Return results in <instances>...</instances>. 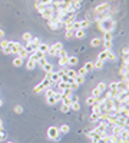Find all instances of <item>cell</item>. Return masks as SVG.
I'll return each instance as SVG.
<instances>
[{
  "mask_svg": "<svg viewBox=\"0 0 129 143\" xmlns=\"http://www.w3.org/2000/svg\"><path fill=\"white\" fill-rule=\"evenodd\" d=\"M72 6L75 10H79L82 7V0H72Z\"/></svg>",
  "mask_w": 129,
  "mask_h": 143,
  "instance_id": "d4e9b609",
  "label": "cell"
},
{
  "mask_svg": "<svg viewBox=\"0 0 129 143\" xmlns=\"http://www.w3.org/2000/svg\"><path fill=\"white\" fill-rule=\"evenodd\" d=\"M53 13H55V9L52 7V6H47V7H46V10H43L40 14H42V17H43V19L49 20V19L52 17V14H53Z\"/></svg>",
  "mask_w": 129,
  "mask_h": 143,
  "instance_id": "5b68a950",
  "label": "cell"
},
{
  "mask_svg": "<svg viewBox=\"0 0 129 143\" xmlns=\"http://www.w3.org/2000/svg\"><path fill=\"white\" fill-rule=\"evenodd\" d=\"M93 103H96V99H95V97L89 96L88 99H86V105H88V106H92Z\"/></svg>",
  "mask_w": 129,
  "mask_h": 143,
  "instance_id": "b9f144b4",
  "label": "cell"
},
{
  "mask_svg": "<svg viewBox=\"0 0 129 143\" xmlns=\"http://www.w3.org/2000/svg\"><path fill=\"white\" fill-rule=\"evenodd\" d=\"M37 63L42 66V67H43V66H45L46 63H47V59H46V57H42V59H39V60H37Z\"/></svg>",
  "mask_w": 129,
  "mask_h": 143,
  "instance_id": "bcb514c9",
  "label": "cell"
},
{
  "mask_svg": "<svg viewBox=\"0 0 129 143\" xmlns=\"http://www.w3.org/2000/svg\"><path fill=\"white\" fill-rule=\"evenodd\" d=\"M78 62H79V59L76 56H69V60H67V66H75V65H78Z\"/></svg>",
  "mask_w": 129,
  "mask_h": 143,
  "instance_id": "5bb4252c",
  "label": "cell"
},
{
  "mask_svg": "<svg viewBox=\"0 0 129 143\" xmlns=\"http://www.w3.org/2000/svg\"><path fill=\"white\" fill-rule=\"evenodd\" d=\"M42 4H46V6H52V0H39Z\"/></svg>",
  "mask_w": 129,
  "mask_h": 143,
  "instance_id": "f5cc1de1",
  "label": "cell"
},
{
  "mask_svg": "<svg viewBox=\"0 0 129 143\" xmlns=\"http://www.w3.org/2000/svg\"><path fill=\"white\" fill-rule=\"evenodd\" d=\"M90 120H92V122H99V115L92 113V115H90Z\"/></svg>",
  "mask_w": 129,
  "mask_h": 143,
  "instance_id": "7dc6e473",
  "label": "cell"
},
{
  "mask_svg": "<svg viewBox=\"0 0 129 143\" xmlns=\"http://www.w3.org/2000/svg\"><path fill=\"white\" fill-rule=\"evenodd\" d=\"M59 135H60L59 127H56V126H50V127L47 129V138L50 139V140L57 142V140H59Z\"/></svg>",
  "mask_w": 129,
  "mask_h": 143,
  "instance_id": "7a4b0ae2",
  "label": "cell"
},
{
  "mask_svg": "<svg viewBox=\"0 0 129 143\" xmlns=\"http://www.w3.org/2000/svg\"><path fill=\"white\" fill-rule=\"evenodd\" d=\"M100 95H102V93H100V90L98 89V87H95V89L92 90V97H95V99H98V97H100Z\"/></svg>",
  "mask_w": 129,
  "mask_h": 143,
  "instance_id": "8d00e7d4",
  "label": "cell"
},
{
  "mask_svg": "<svg viewBox=\"0 0 129 143\" xmlns=\"http://www.w3.org/2000/svg\"><path fill=\"white\" fill-rule=\"evenodd\" d=\"M46 102H47L49 106H55L57 103V100L55 99V96H49V97H46Z\"/></svg>",
  "mask_w": 129,
  "mask_h": 143,
  "instance_id": "484cf974",
  "label": "cell"
},
{
  "mask_svg": "<svg viewBox=\"0 0 129 143\" xmlns=\"http://www.w3.org/2000/svg\"><path fill=\"white\" fill-rule=\"evenodd\" d=\"M2 106H3V102H2V99H0V107H2Z\"/></svg>",
  "mask_w": 129,
  "mask_h": 143,
  "instance_id": "94428289",
  "label": "cell"
},
{
  "mask_svg": "<svg viewBox=\"0 0 129 143\" xmlns=\"http://www.w3.org/2000/svg\"><path fill=\"white\" fill-rule=\"evenodd\" d=\"M37 50H40V52H43V53H47V50H49V44L47 43H40L37 46Z\"/></svg>",
  "mask_w": 129,
  "mask_h": 143,
  "instance_id": "44dd1931",
  "label": "cell"
},
{
  "mask_svg": "<svg viewBox=\"0 0 129 143\" xmlns=\"http://www.w3.org/2000/svg\"><path fill=\"white\" fill-rule=\"evenodd\" d=\"M46 95V97H49V96H53L55 95V90L52 89V87H47V89H45V92H43Z\"/></svg>",
  "mask_w": 129,
  "mask_h": 143,
  "instance_id": "74e56055",
  "label": "cell"
},
{
  "mask_svg": "<svg viewBox=\"0 0 129 143\" xmlns=\"http://www.w3.org/2000/svg\"><path fill=\"white\" fill-rule=\"evenodd\" d=\"M118 115H119V116H122V117H126V119H128V117H129V110H128V107H122L121 110L118 112Z\"/></svg>",
  "mask_w": 129,
  "mask_h": 143,
  "instance_id": "e0dca14e",
  "label": "cell"
},
{
  "mask_svg": "<svg viewBox=\"0 0 129 143\" xmlns=\"http://www.w3.org/2000/svg\"><path fill=\"white\" fill-rule=\"evenodd\" d=\"M69 110H70V106H66V105H63V103H60V112H62V113H67Z\"/></svg>",
  "mask_w": 129,
  "mask_h": 143,
  "instance_id": "ab89813d",
  "label": "cell"
},
{
  "mask_svg": "<svg viewBox=\"0 0 129 143\" xmlns=\"http://www.w3.org/2000/svg\"><path fill=\"white\" fill-rule=\"evenodd\" d=\"M96 143H108V136H106V138H100V139H98Z\"/></svg>",
  "mask_w": 129,
  "mask_h": 143,
  "instance_id": "db71d44e",
  "label": "cell"
},
{
  "mask_svg": "<svg viewBox=\"0 0 129 143\" xmlns=\"http://www.w3.org/2000/svg\"><path fill=\"white\" fill-rule=\"evenodd\" d=\"M55 99H56L57 100V102H60V100H62V97H63V95H62V93H59V92H55Z\"/></svg>",
  "mask_w": 129,
  "mask_h": 143,
  "instance_id": "f6af8a7d",
  "label": "cell"
},
{
  "mask_svg": "<svg viewBox=\"0 0 129 143\" xmlns=\"http://www.w3.org/2000/svg\"><path fill=\"white\" fill-rule=\"evenodd\" d=\"M73 36H75L76 39L83 40V39L86 37V33H85V30H75V32H73Z\"/></svg>",
  "mask_w": 129,
  "mask_h": 143,
  "instance_id": "52a82bcc",
  "label": "cell"
},
{
  "mask_svg": "<svg viewBox=\"0 0 129 143\" xmlns=\"http://www.w3.org/2000/svg\"><path fill=\"white\" fill-rule=\"evenodd\" d=\"M33 54H35V57H36V60H39V59H42V57H46V54L43 53V52H40V50H37L36 49L35 52H33Z\"/></svg>",
  "mask_w": 129,
  "mask_h": 143,
  "instance_id": "83f0119b",
  "label": "cell"
},
{
  "mask_svg": "<svg viewBox=\"0 0 129 143\" xmlns=\"http://www.w3.org/2000/svg\"><path fill=\"white\" fill-rule=\"evenodd\" d=\"M63 70H64V73H66V75L69 76L70 79H75L76 75H78V73H76V70H73V69H63Z\"/></svg>",
  "mask_w": 129,
  "mask_h": 143,
  "instance_id": "9a60e30c",
  "label": "cell"
},
{
  "mask_svg": "<svg viewBox=\"0 0 129 143\" xmlns=\"http://www.w3.org/2000/svg\"><path fill=\"white\" fill-rule=\"evenodd\" d=\"M40 84H42L43 87H45V89H47V87H52V86H53V83H52V82L49 80L47 77H45V79H43V82H42Z\"/></svg>",
  "mask_w": 129,
  "mask_h": 143,
  "instance_id": "7402d4cb",
  "label": "cell"
},
{
  "mask_svg": "<svg viewBox=\"0 0 129 143\" xmlns=\"http://www.w3.org/2000/svg\"><path fill=\"white\" fill-rule=\"evenodd\" d=\"M14 112H16V113H22V112H23V107H22L20 105L14 106Z\"/></svg>",
  "mask_w": 129,
  "mask_h": 143,
  "instance_id": "816d5d0a",
  "label": "cell"
},
{
  "mask_svg": "<svg viewBox=\"0 0 129 143\" xmlns=\"http://www.w3.org/2000/svg\"><path fill=\"white\" fill-rule=\"evenodd\" d=\"M6 143H14V142H6Z\"/></svg>",
  "mask_w": 129,
  "mask_h": 143,
  "instance_id": "6125c7cd",
  "label": "cell"
},
{
  "mask_svg": "<svg viewBox=\"0 0 129 143\" xmlns=\"http://www.w3.org/2000/svg\"><path fill=\"white\" fill-rule=\"evenodd\" d=\"M109 7H110L109 3H100L99 6H96V7H95V10H93V19L96 20V16H98V14L108 12V10H109Z\"/></svg>",
  "mask_w": 129,
  "mask_h": 143,
  "instance_id": "3957f363",
  "label": "cell"
},
{
  "mask_svg": "<svg viewBox=\"0 0 129 143\" xmlns=\"http://www.w3.org/2000/svg\"><path fill=\"white\" fill-rule=\"evenodd\" d=\"M92 113H96V115H100V113H102L99 103H93V105H92Z\"/></svg>",
  "mask_w": 129,
  "mask_h": 143,
  "instance_id": "7c38bea8",
  "label": "cell"
},
{
  "mask_svg": "<svg viewBox=\"0 0 129 143\" xmlns=\"http://www.w3.org/2000/svg\"><path fill=\"white\" fill-rule=\"evenodd\" d=\"M40 43H42V42H40V39H39V37H32V40H30V44L33 46V49H37V46Z\"/></svg>",
  "mask_w": 129,
  "mask_h": 143,
  "instance_id": "d6986e66",
  "label": "cell"
},
{
  "mask_svg": "<svg viewBox=\"0 0 129 143\" xmlns=\"http://www.w3.org/2000/svg\"><path fill=\"white\" fill-rule=\"evenodd\" d=\"M67 60H69V56H66V57H60V59L57 60V65H59L60 67H66V66H67Z\"/></svg>",
  "mask_w": 129,
  "mask_h": 143,
  "instance_id": "8fae6325",
  "label": "cell"
},
{
  "mask_svg": "<svg viewBox=\"0 0 129 143\" xmlns=\"http://www.w3.org/2000/svg\"><path fill=\"white\" fill-rule=\"evenodd\" d=\"M112 39H113L112 32H103V39L102 40H112Z\"/></svg>",
  "mask_w": 129,
  "mask_h": 143,
  "instance_id": "1f68e13d",
  "label": "cell"
},
{
  "mask_svg": "<svg viewBox=\"0 0 129 143\" xmlns=\"http://www.w3.org/2000/svg\"><path fill=\"white\" fill-rule=\"evenodd\" d=\"M35 6H36V10H37L39 13H42V12H43V10H46V7H47L46 4H42L40 2H36V3H35Z\"/></svg>",
  "mask_w": 129,
  "mask_h": 143,
  "instance_id": "ffe728a7",
  "label": "cell"
},
{
  "mask_svg": "<svg viewBox=\"0 0 129 143\" xmlns=\"http://www.w3.org/2000/svg\"><path fill=\"white\" fill-rule=\"evenodd\" d=\"M75 83H78L79 86H80V84H83V83H85V76H79V75H76V77H75Z\"/></svg>",
  "mask_w": 129,
  "mask_h": 143,
  "instance_id": "f1b7e54d",
  "label": "cell"
},
{
  "mask_svg": "<svg viewBox=\"0 0 129 143\" xmlns=\"http://www.w3.org/2000/svg\"><path fill=\"white\" fill-rule=\"evenodd\" d=\"M106 54H108V52H106V50L100 52V53L98 54V60H102V62H105V60H106Z\"/></svg>",
  "mask_w": 129,
  "mask_h": 143,
  "instance_id": "e575fe53",
  "label": "cell"
},
{
  "mask_svg": "<svg viewBox=\"0 0 129 143\" xmlns=\"http://www.w3.org/2000/svg\"><path fill=\"white\" fill-rule=\"evenodd\" d=\"M56 56H57V57H59V59H60V57H66V56H67V53H66V50H63V49H60V50L57 52V54H56Z\"/></svg>",
  "mask_w": 129,
  "mask_h": 143,
  "instance_id": "7bdbcfd3",
  "label": "cell"
},
{
  "mask_svg": "<svg viewBox=\"0 0 129 143\" xmlns=\"http://www.w3.org/2000/svg\"><path fill=\"white\" fill-rule=\"evenodd\" d=\"M17 56H19V57H22V59H23V60H26L27 57H29V52H27L26 49H24V46H23V47H22L20 50H19V53H17Z\"/></svg>",
  "mask_w": 129,
  "mask_h": 143,
  "instance_id": "ba28073f",
  "label": "cell"
},
{
  "mask_svg": "<svg viewBox=\"0 0 129 143\" xmlns=\"http://www.w3.org/2000/svg\"><path fill=\"white\" fill-rule=\"evenodd\" d=\"M32 37H33V36H32V35H30V33H29V32H26V33H23V40H24V42H26V43H27V42H30V40H32Z\"/></svg>",
  "mask_w": 129,
  "mask_h": 143,
  "instance_id": "f35d334b",
  "label": "cell"
},
{
  "mask_svg": "<svg viewBox=\"0 0 129 143\" xmlns=\"http://www.w3.org/2000/svg\"><path fill=\"white\" fill-rule=\"evenodd\" d=\"M128 53H129L128 47H123V50H122V54H123V56H126V57H128Z\"/></svg>",
  "mask_w": 129,
  "mask_h": 143,
  "instance_id": "11a10c76",
  "label": "cell"
},
{
  "mask_svg": "<svg viewBox=\"0 0 129 143\" xmlns=\"http://www.w3.org/2000/svg\"><path fill=\"white\" fill-rule=\"evenodd\" d=\"M78 89H79V84L78 83H75V82L70 83V90H72V92H73V90H78Z\"/></svg>",
  "mask_w": 129,
  "mask_h": 143,
  "instance_id": "681fc988",
  "label": "cell"
},
{
  "mask_svg": "<svg viewBox=\"0 0 129 143\" xmlns=\"http://www.w3.org/2000/svg\"><path fill=\"white\" fill-rule=\"evenodd\" d=\"M98 24H99L100 32H113V29H115V26H116L115 20H113L112 17H106V19H103L102 22H99Z\"/></svg>",
  "mask_w": 129,
  "mask_h": 143,
  "instance_id": "6da1fadb",
  "label": "cell"
},
{
  "mask_svg": "<svg viewBox=\"0 0 129 143\" xmlns=\"http://www.w3.org/2000/svg\"><path fill=\"white\" fill-rule=\"evenodd\" d=\"M83 67H85V70L88 72V73L92 72V70H93V62H88V63L83 66Z\"/></svg>",
  "mask_w": 129,
  "mask_h": 143,
  "instance_id": "d590c367",
  "label": "cell"
},
{
  "mask_svg": "<svg viewBox=\"0 0 129 143\" xmlns=\"http://www.w3.org/2000/svg\"><path fill=\"white\" fill-rule=\"evenodd\" d=\"M72 37H73V30H66V39L70 40Z\"/></svg>",
  "mask_w": 129,
  "mask_h": 143,
  "instance_id": "c3c4849f",
  "label": "cell"
},
{
  "mask_svg": "<svg viewBox=\"0 0 129 143\" xmlns=\"http://www.w3.org/2000/svg\"><path fill=\"white\" fill-rule=\"evenodd\" d=\"M102 44H103V47H105L106 52L112 50V47H113V42L112 40H102Z\"/></svg>",
  "mask_w": 129,
  "mask_h": 143,
  "instance_id": "9c48e42d",
  "label": "cell"
},
{
  "mask_svg": "<svg viewBox=\"0 0 129 143\" xmlns=\"http://www.w3.org/2000/svg\"><path fill=\"white\" fill-rule=\"evenodd\" d=\"M3 37H4V32H3V30H0V40H2Z\"/></svg>",
  "mask_w": 129,
  "mask_h": 143,
  "instance_id": "680465c9",
  "label": "cell"
},
{
  "mask_svg": "<svg viewBox=\"0 0 129 143\" xmlns=\"http://www.w3.org/2000/svg\"><path fill=\"white\" fill-rule=\"evenodd\" d=\"M23 63H24V60L22 59V57H19V56H17L16 59L13 60V66H16V67H20V66L23 65Z\"/></svg>",
  "mask_w": 129,
  "mask_h": 143,
  "instance_id": "cb8c5ba5",
  "label": "cell"
},
{
  "mask_svg": "<svg viewBox=\"0 0 129 143\" xmlns=\"http://www.w3.org/2000/svg\"><path fill=\"white\" fill-rule=\"evenodd\" d=\"M103 63H105V62H102V60H96V62L93 63V69H98V70H100V69L103 67Z\"/></svg>",
  "mask_w": 129,
  "mask_h": 143,
  "instance_id": "4dcf8cb0",
  "label": "cell"
},
{
  "mask_svg": "<svg viewBox=\"0 0 129 143\" xmlns=\"http://www.w3.org/2000/svg\"><path fill=\"white\" fill-rule=\"evenodd\" d=\"M4 136H6V135H4V132L2 130V132H0V142H2L3 139H4Z\"/></svg>",
  "mask_w": 129,
  "mask_h": 143,
  "instance_id": "6f0895ef",
  "label": "cell"
},
{
  "mask_svg": "<svg viewBox=\"0 0 129 143\" xmlns=\"http://www.w3.org/2000/svg\"><path fill=\"white\" fill-rule=\"evenodd\" d=\"M3 130V122H2V119H0V132Z\"/></svg>",
  "mask_w": 129,
  "mask_h": 143,
  "instance_id": "91938a15",
  "label": "cell"
},
{
  "mask_svg": "<svg viewBox=\"0 0 129 143\" xmlns=\"http://www.w3.org/2000/svg\"><path fill=\"white\" fill-rule=\"evenodd\" d=\"M108 89H109V90H115V89H118V82H110V83L108 84Z\"/></svg>",
  "mask_w": 129,
  "mask_h": 143,
  "instance_id": "60d3db41",
  "label": "cell"
},
{
  "mask_svg": "<svg viewBox=\"0 0 129 143\" xmlns=\"http://www.w3.org/2000/svg\"><path fill=\"white\" fill-rule=\"evenodd\" d=\"M76 73H78L79 76H86V75H88V72L85 70V67H80V69H79V70L76 72Z\"/></svg>",
  "mask_w": 129,
  "mask_h": 143,
  "instance_id": "ee69618b",
  "label": "cell"
},
{
  "mask_svg": "<svg viewBox=\"0 0 129 143\" xmlns=\"http://www.w3.org/2000/svg\"><path fill=\"white\" fill-rule=\"evenodd\" d=\"M7 44H9V42H7V40H3V39L0 40V47H2V50H3V49H4L6 46H7Z\"/></svg>",
  "mask_w": 129,
  "mask_h": 143,
  "instance_id": "f907efd6",
  "label": "cell"
},
{
  "mask_svg": "<svg viewBox=\"0 0 129 143\" xmlns=\"http://www.w3.org/2000/svg\"><path fill=\"white\" fill-rule=\"evenodd\" d=\"M98 89H99L100 90V93H103V92H105V90L108 89V84L106 83H103V82H100V83H98Z\"/></svg>",
  "mask_w": 129,
  "mask_h": 143,
  "instance_id": "d6a6232c",
  "label": "cell"
},
{
  "mask_svg": "<svg viewBox=\"0 0 129 143\" xmlns=\"http://www.w3.org/2000/svg\"><path fill=\"white\" fill-rule=\"evenodd\" d=\"M100 44H102V39L100 37H93L92 39V42H90L92 47H98V46H100Z\"/></svg>",
  "mask_w": 129,
  "mask_h": 143,
  "instance_id": "30bf717a",
  "label": "cell"
},
{
  "mask_svg": "<svg viewBox=\"0 0 129 143\" xmlns=\"http://www.w3.org/2000/svg\"><path fill=\"white\" fill-rule=\"evenodd\" d=\"M49 27H50L52 30H57L59 27H57V24H49Z\"/></svg>",
  "mask_w": 129,
  "mask_h": 143,
  "instance_id": "9f6ffc18",
  "label": "cell"
},
{
  "mask_svg": "<svg viewBox=\"0 0 129 143\" xmlns=\"http://www.w3.org/2000/svg\"><path fill=\"white\" fill-rule=\"evenodd\" d=\"M33 92H35L36 95H40V93H43V92H45V87H43L42 84L39 83L37 86H35V89H33Z\"/></svg>",
  "mask_w": 129,
  "mask_h": 143,
  "instance_id": "4316f807",
  "label": "cell"
},
{
  "mask_svg": "<svg viewBox=\"0 0 129 143\" xmlns=\"http://www.w3.org/2000/svg\"><path fill=\"white\" fill-rule=\"evenodd\" d=\"M36 67V62L32 59H27V63H26V69L27 70H33V69Z\"/></svg>",
  "mask_w": 129,
  "mask_h": 143,
  "instance_id": "4fadbf2b",
  "label": "cell"
},
{
  "mask_svg": "<svg viewBox=\"0 0 129 143\" xmlns=\"http://www.w3.org/2000/svg\"><path fill=\"white\" fill-rule=\"evenodd\" d=\"M69 130H70L69 124H62V126L59 127V132L60 133H69Z\"/></svg>",
  "mask_w": 129,
  "mask_h": 143,
  "instance_id": "836d02e7",
  "label": "cell"
},
{
  "mask_svg": "<svg viewBox=\"0 0 129 143\" xmlns=\"http://www.w3.org/2000/svg\"><path fill=\"white\" fill-rule=\"evenodd\" d=\"M60 49H63V44L60 43V42L52 44V46H49V50H47V53H46V56H47V54H49V56H56L57 52H59Z\"/></svg>",
  "mask_w": 129,
  "mask_h": 143,
  "instance_id": "277c9868",
  "label": "cell"
},
{
  "mask_svg": "<svg viewBox=\"0 0 129 143\" xmlns=\"http://www.w3.org/2000/svg\"><path fill=\"white\" fill-rule=\"evenodd\" d=\"M106 60H109V62H116V54L113 53L112 50H109L106 54Z\"/></svg>",
  "mask_w": 129,
  "mask_h": 143,
  "instance_id": "ac0fdd59",
  "label": "cell"
},
{
  "mask_svg": "<svg viewBox=\"0 0 129 143\" xmlns=\"http://www.w3.org/2000/svg\"><path fill=\"white\" fill-rule=\"evenodd\" d=\"M119 138H121L122 140H128V138H129L128 129H122V132H121V135H119Z\"/></svg>",
  "mask_w": 129,
  "mask_h": 143,
  "instance_id": "603a6c76",
  "label": "cell"
},
{
  "mask_svg": "<svg viewBox=\"0 0 129 143\" xmlns=\"http://www.w3.org/2000/svg\"><path fill=\"white\" fill-rule=\"evenodd\" d=\"M42 69H43V70H45L46 73H47V72H53V65H52V63H49V62H47V63H46V65L43 66Z\"/></svg>",
  "mask_w": 129,
  "mask_h": 143,
  "instance_id": "f546056e",
  "label": "cell"
},
{
  "mask_svg": "<svg viewBox=\"0 0 129 143\" xmlns=\"http://www.w3.org/2000/svg\"><path fill=\"white\" fill-rule=\"evenodd\" d=\"M90 24H92V22H90L89 19L82 20V22H80V29H82V30H86L88 27H90Z\"/></svg>",
  "mask_w": 129,
  "mask_h": 143,
  "instance_id": "2e32d148",
  "label": "cell"
},
{
  "mask_svg": "<svg viewBox=\"0 0 129 143\" xmlns=\"http://www.w3.org/2000/svg\"><path fill=\"white\" fill-rule=\"evenodd\" d=\"M10 47H12V53L17 54V53H19V50L23 46H22L20 43H17V42H10Z\"/></svg>",
  "mask_w": 129,
  "mask_h": 143,
  "instance_id": "8992f818",
  "label": "cell"
}]
</instances>
